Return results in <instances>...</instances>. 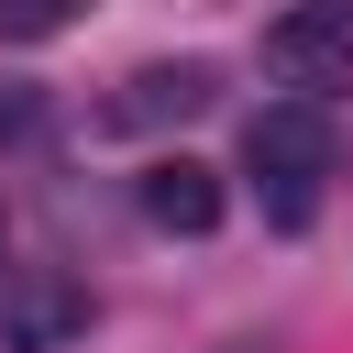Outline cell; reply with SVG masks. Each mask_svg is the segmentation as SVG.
Returning a JSON list of instances; mask_svg holds the SVG:
<instances>
[{
  "label": "cell",
  "instance_id": "obj_1",
  "mask_svg": "<svg viewBox=\"0 0 353 353\" xmlns=\"http://www.w3.org/2000/svg\"><path fill=\"white\" fill-rule=\"evenodd\" d=\"M243 165H254L265 221H276V232H309L320 176L342 165V132H331V110H320V99H276V110H254V121H243Z\"/></svg>",
  "mask_w": 353,
  "mask_h": 353
},
{
  "label": "cell",
  "instance_id": "obj_2",
  "mask_svg": "<svg viewBox=\"0 0 353 353\" xmlns=\"http://www.w3.org/2000/svg\"><path fill=\"white\" fill-rule=\"evenodd\" d=\"M265 66L298 88V99H331L353 88V0H298L265 22Z\"/></svg>",
  "mask_w": 353,
  "mask_h": 353
},
{
  "label": "cell",
  "instance_id": "obj_3",
  "mask_svg": "<svg viewBox=\"0 0 353 353\" xmlns=\"http://www.w3.org/2000/svg\"><path fill=\"white\" fill-rule=\"evenodd\" d=\"M88 331V287L55 265H11L0 276V353H55Z\"/></svg>",
  "mask_w": 353,
  "mask_h": 353
},
{
  "label": "cell",
  "instance_id": "obj_4",
  "mask_svg": "<svg viewBox=\"0 0 353 353\" xmlns=\"http://www.w3.org/2000/svg\"><path fill=\"white\" fill-rule=\"evenodd\" d=\"M221 99V77L199 66V55H176V66H143V77H121L110 99H99V132H154V121H199Z\"/></svg>",
  "mask_w": 353,
  "mask_h": 353
},
{
  "label": "cell",
  "instance_id": "obj_5",
  "mask_svg": "<svg viewBox=\"0 0 353 353\" xmlns=\"http://www.w3.org/2000/svg\"><path fill=\"white\" fill-rule=\"evenodd\" d=\"M143 221H154V232H210V221H221V165L154 154V165H143Z\"/></svg>",
  "mask_w": 353,
  "mask_h": 353
},
{
  "label": "cell",
  "instance_id": "obj_6",
  "mask_svg": "<svg viewBox=\"0 0 353 353\" xmlns=\"http://www.w3.org/2000/svg\"><path fill=\"white\" fill-rule=\"evenodd\" d=\"M77 22V0H0V44H55Z\"/></svg>",
  "mask_w": 353,
  "mask_h": 353
},
{
  "label": "cell",
  "instance_id": "obj_7",
  "mask_svg": "<svg viewBox=\"0 0 353 353\" xmlns=\"http://www.w3.org/2000/svg\"><path fill=\"white\" fill-rule=\"evenodd\" d=\"M0 276H11V232H0Z\"/></svg>",
  "mask_w": 353,
  "mask_h": 353
}]
</instances>
